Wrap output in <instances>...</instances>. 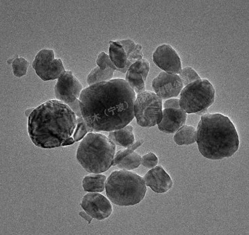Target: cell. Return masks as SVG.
Returning a JSON list of instances; mask_svg holds the SVG:
<instances>
[{
	"instance_id": "obj_26",
	"label": "cell",
	"mask_w": 249,
	"mask_h": 235,
	"mask_svg": "<svg viewBox=\"0 0 249 235\" xmlns=\"http://www.w3.org/2000/svg\"><path fill=\"white\" fill-rule=\"evenodd\" d=\"M143 143V139H140L138 141H136L134 144L131 146L128 147L125 150H119L118 152L115 153V158L113 159V162H112V167L114 166H117L123 159L127 157V155L131 154L132 152H134L136 149L140 148Z\"/></svg>"
},
{
	"instance_id": "obj_32",
	"label": "cell",
	"mask_w": 249,
	"mask_h": 235,
	"mask_svg": "<svg viewBox=\"0 0 249 235\" xmlns=\"http://www.w3.org/2000/svg\"><path fill=\"white\" fill-rule=\"evenodd\" d=\"M79 216L84 218L85 220L87 221L89 224H90L91 221H92L93 218L89 216V214L86 212V211H82V212H79Z\"/></svg>"
},
{
	"instance_id": "obj_10",
	"label": "cell",
	"mask_w": 249,
	"mask_h": 235,
	"mask_svg": "<svg viewBox=\"0 0 249 235\" xmlns=\"http://www.w3.org/2000/svg\"><path fill=\"white\" fill-rule=\"evenodd\" d=\"M152 87L160 99L167 100L179 96L184 85L179 74L162 71L153 79Z\"/></svg>"
},
{
	"instance_id": "obj_21",
	"label": "cell",
	"mask_w": 249,
	"mask_h": 235,
	"mask_svg": "<svg viewBox=\"0 0 249 235\" xmlns=\"http://www.w3.org/2000/svg\"><path fill=\"white\" fill-rule=\"evenodd\" d=\"M141 155L134 151L131 154L123 159L117 166L119 168L122 170H132L138 168L141 165Z\"/></svg>"
},
{
	"instance_id": "obj_34",
	"label": "cell",
	"mask_w": 249,
	"mask_h": 235,
	"mask_svg": "<svg viewBox=\"0 0 249 235\" xmlns=\"http://www.w3.org/2000/svg\"><path fill=\"white\" fill-rule=\"evenodd\" d=\"M35 108L28 109V110H26L25 111V116L27 117H29V116L31 115V114L32 113V112L34 111Z\"/></svg>"
},
{
	"instance_id": "obj_12",
	"label": "cell",
	"mask_w": 249,
	"mask_h": 235,
	"mask_svg": "<svg viewBox=\"0 0 249 235\" xmlns=\"http://www.w3.org/2000/svg\"><path fill=\"white\" fill-rule=\"evenodd\" d=\"M153 60L162 71L179 74L182 70L180 57L170 45L162 44L157 47L154 51Z\"/></svg>"
},
{
	"instance_id": "obj_33",
	"label": "cell",
	"mask_w": 249,
	"mask_h": 235,
	"mask_svg": "<svg viewBox=\"0 0 249 235\" xmlns=\"http://www.w3.org/2000/svg\"><path fill=\"white\" fill-rule=\"evenodd\" d=\"M75 142V140H74L73 137H72L71 136V137L69 138L67 141H65V142H64L63 144H62V146L65 147L71 146V145H73Z\"/></svg>"
},
{
	"instance_id": "obj_16",
	"label": "cell",
	"mask_w": 249,
	"mask_h": 235,
	"mask_svg": "<svg viewBox=\"0 0 249 235\" xmlns=\"http://www.w3.org/2000/svg\"><path fill=\"white\" fill-rule=\"evenodd\" d=\"M108 138L115 143L116 146H122L126 148L136 142L134 134V127L129 124L119 130L110 132Z\"/></svg>"
},
{
	"instance_id": "obj_31",
	"label": "cell",
	"mask_w": 249,
	"mask_h": 235,
	"mask_svg": "<svg viewBox=\"0 0 249 235\" xmlns=\"http://www.w3.org/2000/svg\"><path fill=\"white\" fill-rule=\"evenodd\" d=\"M67 105H69V108L71 109L72 111L75 114L76 117L77 118L83 117L82 114H81L80 105H79V99L75 100L74 102L69 103Z\"/></svg>"
},
{
	"instance_id": "obj_30",
	"label": "cell",
	"mask_w": 249,
	"mask_h": 235,
	"mask_svg": "<svg viewBox=\"0 0 249 235\" xmlns=\"http://www.w3.org/2000/svg\"><path fill=\"white\" fill-rule=\"evenodd\" d=\"M164 109L167 108H174V109H180V105H179V100L178 98H170L165 100V103L163 104Z\"/></svg>"
},
{
	"instance_id": "obj_25",
	"label": "cell",
	"mask_w": 249,
	"mask_h": 235,
	"mask_svg": "<svg viewBox=\"0 0 249 235\" xmlns=\"http://www.w3.org/2000/svg\"><path fill=\"white\" fill-rule=\"evenodd\" d=\"M179 76L181 81H182L184 87L191 84L194 81L201 79L198 72L190 67H186L184 68H182L180 73L179 74Z\"/></svg>"
},
{
	"instance_id": "obj_23",
	"label": "cell",
	"mask_w": 249,
	"mask_h": 235,
	"mask_svg": "<svg viewBox=\"0 0 249 235\" xmlns=\"http://www.w3.org/2000/svg\"><path fill=\"white\" fill-rule=\"evenodd\" d=\"M29 62L25 58L17 56L12 63L13 72L15 77L20 78L26 75L29 68Z\"/></svg>"
},
{
	"instance_id": "obj_22",
	"label": "cell",
	"mask_w": 249,
	"mask_h": 235,
	"mask_svg": "<svg viewBox=\"0 0 249 235\" xmlns=\"http://www.w3.org/2000/svg\"><path fill=\"white\" fill-rule=\"evenodd\" d=\"M93 132H94V131L88 125L84 118H77L75 130L73 133V136H72L75 142H78V141L84 139L88 133Z\"/></svg>"
},
{
	"instance_id": "obj_9",
	"label": "cell",
	"mask_w": 249,
	"mask_h": 235,
	"mask_svg": "<svg viewBox=\"0 0 249 235\" xmlns=\"http://www.w3.org/2000/svg\"><path fill=\"white\" fill-rule=\"evenodd\" d=\"M82 91L83 86L80 81L70 70H66L58 78L54 87L56 100L63 101L66 104L79 99Z\"/></svg>"
},
{
	"instance_id": "obj_19",
	"label": "cell",
	"mask_w": 249,
	"mask_h": 235,
	"mask_svg": "<svg viewBox=\"0 0 249 235\" xmlns=\"http://www.w3.org/2000/svg\"><path fill=\"white\" fill-rule=\"evenodd\" d=\"M114 72L115 70L109 67H107L105 70H102L99 67H97L88 74V84L91 86L98 83L112 80Z\"/></svg>"
},
{
	"instance_id": "obj_6",
	"label": "cell",
	"mask_w": 249,
	"mask_h": 235,
	"mask_svg": "<svg viewBox=\"0 0 249 235\" xmlns=\"http://www.w3.org/2000/svg\"><path fill=\"white\" fill-rule=\"evenodd\" d=\"M179 96L180 108L187 114H196L214 103L215 89L208 79H200L185 86Z\"/></svg>"
},
{
	"instance_id": "obj_29",
	"label": "cell",
	"mask_w": 249,
	"mask_h": 235,
	"mask_svg": "<svg viewBox=\"0 0 249 235\" xmlns=\"http://www.w3.org/2000/svg\"><path fill=\"white\" fill-rule=\"evenodd\" d=\"M117 42L124 48V51L127 53V57L131 54L137 47V44L132 39H123V40H117Z\"/></svg>"
},
{
	"instance_id": "obj_8",
	"label": "cell",
	"mask_w": 249,
	"mask_h": 235,
	"mask_svg": "<svg viewBox=\"0 0 249 235\" xmlns=\"http://www.w3.org/2000/svg\"><path fill=\"white\" fill-rule=\"evenodd\" d=\"M32 67L38 77L44 81L56 80L66 71L61 59L55 58L54 51L50 49L40 50Z\"/></svg>"
},
{
	"instance_id": "obj_28",
	"label": "cell",
	"mask_w": 249,
	"mask_h": 235,
	"mask_svg": "<svg viewBox=\"0 0 249 235\" xmlns=\"http://www.w3.org/2000/svg\"><path fill=\"white\" fill-rule=\"evenodd\" d=\"M159 159L153 152H149L142 157L141 164L147 168L152 169L157 167Z\"/></svg>"
},
{
	"instance_id": "obj_20",
	"label": "cell",
	"mask_w": 249,
	"mask_h": 235,
	"mask_svg": "<svg viewBox=\"0 0 249 235\" xmlns=\"http://www.w3.org/2000/svg\"><path fill=\"white\" fill-rule=\"evenodd\" d=\"M124 80L127 81L131 89L134 90L136 94L146 91L145 81H143L142 76L141 74L128 70L126 72Z\"/></svg>"
},
{
	"instance_id": "obj_14",
	"label": "cell",
	"mask_w": 249,
	"mask_h": 235,
	"mask_svg": "<svg viewBox=\"0 0 249 235\" xmlns=\"http://www.w3.org/2000/svg\"><path fill=\"white\" fill-rule=\"evenodd\" d=\"M188 114L182 109L167 108L162 110V118L158 125L159 131L174 134L186 124Z\"/></svg>"
},
{
	"instance_id": "obj_17",
	"label": "cell",
	"mask_w": 249,
	"mask_h": 235,
	"mask_svg": "<svg viewBox=\"0 0 249 235\" xmlns=\"http://www.w3.org/2000/svg\"><path fill=\"white\" fill-rule=\"evenodd\" d=\"M107 177L102 174H91L85 176L82 186L86 192L101 193L106 188Z\"/></svg>"
},
{
	"instance_id": "obj_4",
	"label": "cell",
	"mask_w": 249,
	"mask_h": 235,
	"mask_svg": "<svg viewBox=\"0 0 249 235\" xmlns=\"http://www.w3.org/2000/svg\"><path fill=\"white\" fill-rule=\"evenodd\" d=\"M116 145L108 136L98 133H89L77 148L76 158L89 173L101 174L112 167Z\"/></svg>"
},
{
	"instance_id": "obj_24",
	"label": "cell",
	"mask_w": 249,
	"mask_h": 235,
	"mask_svg": "<svg viewBox=\"0 0 249 235\" xmlns=\"http://www.w3.org/2000/svg\"><path fill=\"white\" fill-rule=\"evenodd\" d=\"M128 70L137 72L142 76L143 81H146L150 70V63L146 59H140L133 63Z\"/></svg>"
},
{
	"instance_id": "obj_18",
	"label": "cell",
	"mask_w": 249,
	"mask_h": 235,
	"mask_svg": "<svg viewBox=\"0 0 249 235\" xmlns=\"http://www.w3.org/2000/svg\"><path fill=\"white\" fill-rule=\"evenodd\" d=\"M196 129L193 126L184 124L175 133L174 142L178 146H190L196 142Z\"/></svg>"
},
{
	"instance_id": "obj_11",
	"label": "cell",
	"mask_w": 249,
	"mask_h": 235,
	"mask_svg": "<svg viewBox=\"0 0 249 235\" xmlns=\"http://www.w3.org/2000/svg\"><path fill=\"white\" fill-rule=\"evenodd\" d=\"M83 210L93 218L102 221L110 217L112 206L110 200L98 193L85 195L80 203Z\"/></svg>"
},
{
	"instance_id": "obj_5",
	"label": "cell",
	"mask_w": 249,
	"mask_h": 235,
	"mask_svg": "<svg viewBox=\"0 0 249 235\" xmlns=\"http://www.w3.org/2000/svg\"><path fill=\"white\" fill-rule=\"evenodd\" d=\"M107 198L119 206H131L140 203L146 195L147 188L142 177L130 170L112 172L107 180Z\"/></svg>"
},
{
	"instance_id": "obj_15",
	"label": "cell",
	"mask_w": 249,
	"mask_h": 235,
	"mask_svg": "<svg viewBox=\"0 0 249 235\" xmlns=\"http://www.w3.org/2000/svg\"><path fill=\"white\" fill-rule=\"evenodd\" d=\"M108 56L115 67L126 73L130 66L131 62L128 61L127 55L124 48L117 41H109Z\"/></svg>"
},
{
	"instance_id": "obj_2",
	"label": "cell",
	"mask_w": 249,
	"mask_h": 235,
	"mask_svg": "<svg viewBox=\"0 0 249 235\" xmlns=\"http://www.w3.org/2000/svg\"><path fill=\"white\" fill-rule=\"evenodd\" d=\"M76 120L77 117L68 105L58 100H48L29 116V137L38 148H59L73 134Z\"/></svg>"
},
{
	"instance_id": "obj_13",
	"label": "cell",
	"mask_w": 249,
	"mask_h": 235,
	"mask_svg": "<svg viewBox=\"0 0 249 235\" xmlns=\"http://www.w3.org/2000/svg\"><path fill=\"white\" fill-rule=\"evenodd\" d=\"M146 186H149L156 193L162 194L169 191L174 185L171 176L161 166H157L143 177Z\"/></svg>"
},
{
	"instance_id": "obj_7",
	"label": "cell",
	"mask_w": 249,
	"mask_h": 235,
	"mask_svg": "<svg viewBox=\"0 0 249 235\" xmlns=\"http://www.w3.org/2000/svg\"><path fill=\"white\" fill-rule=\"evenodd\" d=\"M134 117L140 127H155L162 120V100L152 91L138 93L134 103Z\"/></svg>"
},
{
	"instance_id": "obj_1",
	"label": "cell",
	"mask_w": 249,
	"mask_h": 235,
	"mask_svg": "<svg viewBox=\"0 0 249 235\" xmlns=\"http://www.w3.org/2000/svg\"><path fill=\"white\" fill-rule=\"evenodd\" d=\"M136 93L127 81L115 79L83 89L82 117L95 133L119 130L134 120Z\"/></svg>"
},
{
	"instance_id": "obj_3",
	"label": "cell",
	"mask_w": 249,
	"mask_h": 235,
	"mask_svg": "<svg viewBox=\"0 0 249 235\" xmlns=\"http://www.w3.org/2000/svg\"><path fill=\"white\" fill-rule=\"evenodd\" d=\"M196 129L198 150L206 158L220 160L230 158L239 149V135L227 116L205 114L201 116Z\"/></svg>"
},
{
	"instance_id": "obj_27",
	"label": "cell",
	"mask_w": 249,
	"mask_h": 235,
	"mask_svg": "<svg viewBox=\"0 0 249 235\" xmlns=\"http://www.w3.org/2000/svg\"><path fill=\"white\" fill-rule=\"evenodd\" d=\"M96 64L98 67H99L102 70H105L107 67H109V68L113 69L114 70L122 72V70L117 68L115 65L112 63L110 58H109L108 55L105 52H103V51L98 54L96 60Z\"/></svg>"
}]
</instances>
